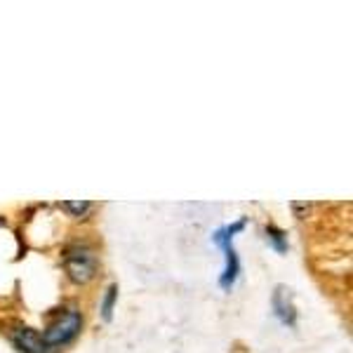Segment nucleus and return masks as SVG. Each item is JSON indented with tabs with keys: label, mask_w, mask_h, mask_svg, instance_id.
<instances>
[{
	"label": "nucleus",
	"mask_w": 353,
	"mask_h": 353,
	"mask_svg": "<svg viewBox=\"0 0 353 353\" xmlns=\"http://www.w3.org/2000/svg\"><path fill=\"white\" fill-rule=\"evenodd\" d=\"M10 337H12L14 346L21 353H45L43 339H41V334H38L36 330L17 327V330H12V334H10Z\"/></svg>",
	"instance_id": "39448f33"
},
{
	"label": "nucleus",
	"mask_w": 353,
	"mask_h": 353,
	"mask_svg": "<svg viewBox=\"0 0 353 353\" xmlns=\"http://www.w3.org/2000/svg\"><path fill=\"white\" fill-rule=\"evenodd\" d=\"M97 252L88 245H76L66 252L64 257V269L66 276L71 278L76 285H85L97 276Z\"/></svg>",
	"instance_id": "7ed1b4c3"
},
{
	"label": "nucleus",
	"mask_w": 353,
	"mask_h": 353,
	"mask_svg": "<svg viewBox=\"0 0 353 353\" xmlns=\"http://www.w3.org/2000/svg\"><path fill=\"white\" fill-rule=\"evenodd\" d=\"M116 299H118V288L111 285L109 290H106L104 301H101V318H104V321H111V318H113V306H116Z\"/></svg>",
	"instance_id": "6e6552de"
},
{
	"label": "nucleus",
	"mask_w": 353,
	"mask_h": 353,
	"mask_svg": "<svg viewBox=\"0 0 353 353\" xmlns=\"http://www.w3.org/2000/svg\"><path fill=\"white\" fill-rule=\"evenodd\" d=\"M266 241H269L278 252H285L288 250V236L285 231L276 229V226H266Z\"/></svg>",
	"instance_id": "423d86ee"
},
{
	"label": "nucleus",
	"mask_w": 353,
	"mask_h": 353,
	"mask_svg": "<svg viewBox=\"0 0 353 353\" xmlns=\"http://www.w3.org/2000/svg\"><path fill=\"white\" fill-rule=\"evenodd\" d=\"M243 229H245V219H238L229 226H221V229L214 231V236H212V241L224 250V257H226L224 273H221V278H219V285L224 290H231L236 285L238 276H241V261H238L236 248H233V238H236V233H241Z\"/></svg>",
	"instance_id": "f257e3e1"
},
{
	"label": "nucleus",
	"mask_w": 353,
	"mask_h": 353,
	"mask_svg": "<svg viewBox=\"0 0 353 353\" xmlns=\"http://www.w3.org/2000/svg\"><path fill=\"white\" fill-rule=\"evenodd\" d=\"M83 327V316L76 309H66L64 313H59V318L41 334L45 351L50 349H59V346L68 344V341L76 339V334Z\"/></svg>",
	"instance_id": "f03ea898"
},
{
	"label": "nucleus",
	"mask_w": 353,
	"mask_h": 353,
	"mask_svg": "<svg viewBox=\"0 0 353 353\" xmlns=\"http://www.w3.org/2000/svg\"><path fill=\"white\" fill-rule=\"evenodd\" d=\"M271 306H273L276 318L283 325H290V327L297 325V309H294L292 292H290L288 288H283V285L276 288V292H273V297H271Z\"/></svg>",
	"instance_id": "20e7f679"
},
{
	"label": "nucleus",
	"mask_w": 353,
	"mask_h": 353,
	"mask_svg": "<svg viewBox=\"0 0 353 353\" xmlns=\"http://www.w3.org/2000/svg\"><path fill=\"white\" fill-rule=\"evenodd\" d=\"M61 210H66L71 217H85V214L92 210V203H88V201H64V203H61Z\"/></svg>",
	"instance_id": "0eeeda50"
}]
</instances>
